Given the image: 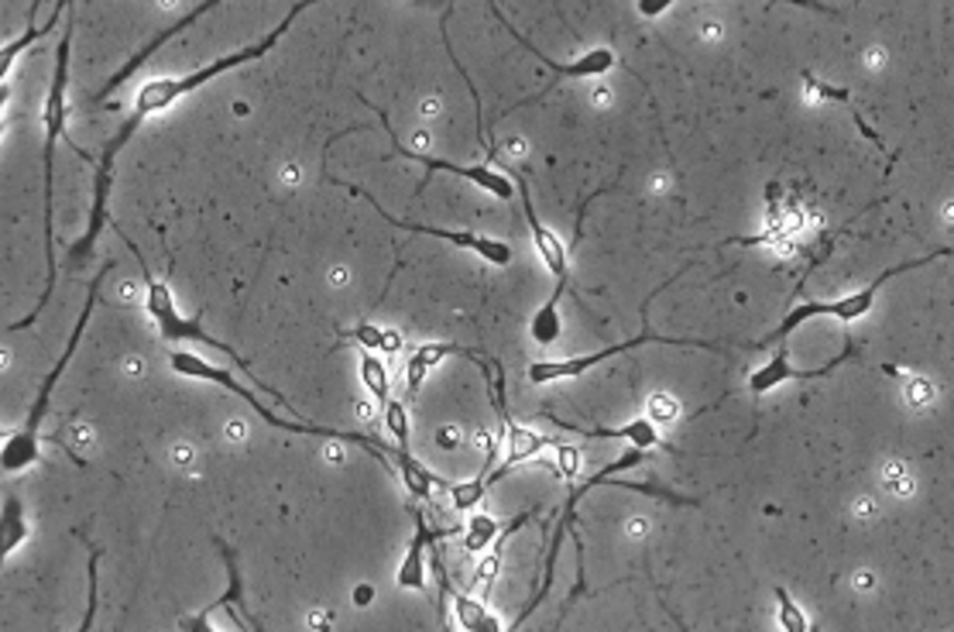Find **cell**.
Masks as SVG:
<instances>
[{
    "label": "cell",
    "mask_w": 954,
    "mask_h": 632,
    "mask_svg": "<svg viewBox=\"0 0 954 632\" xmlns=\"http://www.w3.org/2000/svg\"><path fill=\"white\" fill-rule=\"evenodd\" d=\"M505 434H508V458H505V464H502L495 474H487V478H484V489L492 485V482H498V478H505L508 471H515V468H519L522 461L536 458L539 450L553 447V440H550L547 434H536V429H529V426H519L515 420L505 426Z\"/></svg>",
    "instance_id": "obj_13"
},
{
    "label": "cell",
    "mask_w": 954,
    "mask_h": 632,
    "mask_svg": "<svg viewBox=\"0 0 954 632\" xmlns=\"http://www.w3.org/2000/svg\"><path fill=\"white\" fill-rule=\"evenodd\" d=\"M210 11H217V0H210V4H199V8L186 11V14H183V18H179L175 24H169V28H162L159 35H154V38H151V42H148V45L141 48V53H138V56H131V59H127V62H124V66H120V69H117L114 76H111V80H107V83H103V87H100L96 100H107L111 93H117V90H120V87H124L127 80H131V76H135V72H138V69H141V66H145V62H148L151 56H154V53H159V48H162V45H165L169 38H175L179 32H186V28H189V24H196V18H203V14H210Z\"/></svg>",
    "instance_id": "obj_11"
},
{
    "label": "cell",
    "mask_w": 954,
    "mask_h": 632,
    "mask_svg": "<svg viewBox=\"0 0 954 632\" xmlns=\"http://www.w3.org/2000/svg\"><path fill=\"white\" fill-rule=\"evenodd\" d=\"M72 28L69 21L62 28L59 48H56V72L48 83V100H45V145H42V204H45V289L35 310L11 323L8 331H28V326L45 313L56 292V220H51V199H56V148L59 138L66 135V117H69V53H72Z\"/></svg>",
    "instance_id": "obj_1"
},
{
    "label": "cell",
    "mask_w": 954,
    "mask_h": 632,
    "mask_svg": "<svg viewBox=\"0 0 954 632\" xmlns=\"http://www.w3.org/2000/svg\"><path fill=\"white\" fill-rule=\"evenodd\" d=\"M938 258H951V248H938V251H931V255H920V258H910V262H899V265H893V268H886V272L875 275V279H872L869 286H862V289H855V292H848V296H841V299L796 302V307L783 317V323L777 326V331H772V334L766 337V344H769V347H772V344H783V341L796 331V326L807 323V320H814V317H835V320H841V323H855V320H862V317L872 313L875 299H880V292H883V286H886L889 279H896V275H904V272H913V268L931 265V262H938Z\"/></svg>",
    "instance_id": "obj_4"
},
{
    "label": "cell",
    "mask_w": 954,
    "mask_h": 632,
    "mask_svg": "<svg viewBox=\"0 0 954 632\" xmlns=\"http://www.w3.org/2000/svg\"><path fill=\"white\" fill-rule=\"evenodd\" d=\"M131 251H135V248H131ZM135 258H138V265L145 268V262H141L138 251H135ZM145 283H148V296H145L148 317H151L154 323H159V334H162L165 341H199V344H206V347H217V351H223L227 358L234 361L238 368H244V371L251 375L248 358H241V354H238L234 347H230L227 341H220V337H214V334H206L203 326H199V320L179 313L172 289H169L162 279H154V275H151L148 268H145Z\"/></svg>",
    "instance_id": "obj_5"
},
{
    "label": "cell",
    "mask_w": 954,
    "mask_h": 632,
    "mask_svg": "<svg viewBox=\"0 0 954 632\" xmlns=\"http://www.w3.org/2000/svg\"><path fill=\"white\" fill-rule=\"evenodd\" d=\"M4 131H8V124H4V120H0V138H4Z\"/></svg>",
    "instance_id": "obj_27"
},
{
    "label": "cell",
    "mask_w": 954,
    "mask_h": 632,
    "mask_svg": "<svg viewBox=\"0 0 954 632\" xmlns=\"http://www.w3.org/2000/svg\"><path fill=\"white\" fill-rule=\"evenodd\" d=\"M100 550H90V561H87V612H83V622L76 625L72 632H90L93 629V619H96V609H100Z\"/></svg>",
    "instance_id": "obj_20"
},
{
    "label": "cell",
    "mask_w": 954,
    "mask_h": 632,
    "mask_svg": "<svg viewBox=\"0 0 954 632\" xmlns=\"http://www.w3.org/2000/svg\"><path fill=\"white\" fill-rule=\"evenodd\" d=\"M498 529H502V522H495L492 516H474L468 522V533H463V547H468V550H484L487 543L498 537Z\"/></svg>",
    "instance_id": "obj_22"
},
{
    "label": "cell",
    "mask_w": 954,
    "mask_h": 632,
    "mask_svg": "<svg viewBox=\"0 0 954 632\" xmlns=\"http://www.w3.org/2000/svg\"><path fill=\"white\" fill-rule=\"evenodd\" d=\"M28 540H32L28 513H24V505L14 495H8L4 502H0V571H4L11 553L21 550Z\"/></svg>",
    "instance_id": "obj_15"
},
{
    "label": "cell",
    "mask_w": 954,
    "mask_h": 632,
    "mask_svg": "<svg viewBox=\"0 0 954 632\" xmlns=\"http://www.w3.org/2000/svg\"><path fill=\"white\" fill-rule=\"evenodd\" d=\"M375 111H378V107H375ZM378 120H381L384 135L392 138V151H395V156H402V159H409V162H419V165H426L429 172H453V175H460V180L474 183L478 189L492 193V196H498V199H512V196H515L512 175L502 172L498 165H457V162H447V159L426 156V151H412V148H405L402 138L392 131V124H389V117H384V111H378Z\"/></svg>",
    "instance_id": "obj_7"
},
{
    "label": "cell",
    "mask_w": 954,
    "mask_h": 632,
    "mask_svg": "<svg viewBox=\"0 0 954 632\" xmlns=\"http://www.w3.org/2000/svg\"><path fill=\"white\" fill-rule=\"evenodd\" d=\"M642 344H674V347H701V351H725L732 344L725 341H687V337H659V334H639L632 341H622V344H611V347H601L595 354H584V358H566V361H536L529 365V382L532 386H550V382H560V378H577L584 371H590L595 365L608 361V358H618V354L625 351H635Z\"/></svg>",
    "instance_id": "obj_6"
},
{
    "label": "cell",
    "mask_w": 954,
    "mask_h": 632,
    "mask_svg": "<svg viewBox=\"0 0 954 632\" xmlns=\"http://www.w3.org/2000/svg\"><path fill=\"white\" fill-rule=\"evenodd\" d=\"M360 382L368 386V392L381 402H389L392 399V378H389V365H384L378 354H371V351H365L360 354Z\"/></svg>",
    "instance_id": "obj_17"
},
{
    "label": "cell",
    "mask_w": 954,
    "mask_h": 632,
    "mask_svg": "<svg viewBox=\"0 0 954 632\" xmlns=\"http://www.w3.org/2000/svg\"><path fill=\"white\" fill-rule=\"evenodd\" d=\"M350 193H357V196H365L368 204L381 214V220H389L392 227H402V231H412V234H429V238H444V241H450V244H457V248H468V251H474V255L481 258V262H487V265H495V268H505V265H512V248L505 244V241H498V238H484V234H474V231H450V227H426V223H412V220H402V217H392L389 210H384L381 204H375V199L365 193V189H357V186H347Z\"/></svg>",
    "instance_id": "obj_8"
},
{
    "label": "cell",
    "mask_w": 954,
    "mask_h": 632,
    "mask_svg": "<svg viewBox=\"0 0 954 632\" xmlns=\"http://www.w3.org/2000/svg\"><path fill=\"white\" fill-rule=\"evenodd\" d=\"M354 601H357V605H368V601H371V588H357V591H354Z\"/></svg>",
    "instance_id": "obj_25"
},
{
    "label": "cell",
    "mask_w": 954,
    "mask_h": 632,
    "mask_svg": "<svg viewBox=\"0 0 954 632\" xmlns=\"http://www.w3.org/2000/svg\"><path fill=\"white\" fill-rule=\"evenodd\" d=\"M169 368L175 371V375H183V378H199V382H214V386H220V389H227V392H234V395H241L248 406L262 416L268 426H275V429H289V434H313V437H323V440H341V444H357V447H365L368 453H375L378 461H389V453H384V447H378L375 440H368V437H360V434H347V429H333V426H317V423H299V420H289V416H278V413H272L268 406L262 399H257L248 386H241L234 375H230L227 368H217V365H210L206 358H199V354H193V351H175L172 358H169Z\"/></svg>",
    "instance_id": "obj_3"
},
{
    "label": "cell",
    "mask_w": 954,
    "mask_h": 632,
    "mask_svg": "<svg viewBox=\"0 0 954 632\" xmlns=\"http://www.w3.org/2000/svg\"><path fill=\"white\" fill-rule=\"evenodd\" d=\"M453 609H457V616H460V622H463V629L468 632H502V625L492 619V612L484 609L481 601H474V598H468V595H453Z\"/></svg>",
    "instance_id": "obj_18"
},
{
    "label": "cell",
    "mask_w": 954,
    "mask_h": 632,
    "mask_svg": "<svg viewBox=\"0 0 954 632\" xmlns=\"http://www.w3.org/2000/svg\"><path fill=\"white\" fill-rule=\"evenodd\" d=\"M495 18L505 24V28L512 32V38L519 42L526 53H532L539 62H543L556 80H595V76H605V72H611L614 66H618V56L611 53V48H590V53H584V56H577V62H556V59H550V56H543L539 53V48L526 38V35H519V28H515V24H508L505 21V14H502V8H495Z\"/></svg>",
    "instance_id": "obj_10"
},
{
    "label": "cell",
    "mask_w": 954,
    "mask_h": 632,
    "mask_svg": "<svg viewBox=\"0 0 954 632\" xmlns=\"http://www.w3.org/2000/svg\"><path fill=\"white\" fill-rule=\"evenodd\" d=\"M69 11V4H56V11H51L42 24H28V28H24L21 35H14L8 45H0V87H8V76H11V69H14V62L28 53V48L35 45V42H42L45 35H51L59 28V18Z\"/></svg>",
    "instance_id": "obj_14"
},
{
    "label": "cell",
    "mask_w": 954,
    "mask_h": 632,
    "mask_svg": "<svg viewBox=\"0 0 954 632\" xmlns=\"http://www.w3.org/2000/svg\"><path fill=\"white\" fill-rule=\"evenodd\" d=\"M498 571H502V553L495 550V553H487V558L481 561V571H478V574H481L484 585L492 588V585H495V577H498Z\"/></svg>",
    "instance_id": "obj_24"
},
{
    "label": "cell",
    "mask_w": 954,
    "mask_h": 632,
    "mask_svg": "<svg viewBox=\"0 0 954 632\" xmlns=\"http://www.w3.org/2000/svg\"><path fill=\"white\" fill-rule=\"evenodd\" d=\"M381 410H384V429H389V434L399 440V450H409V410H405V402L389 399Z\"/></svg>",
    "instance_id": "obj_21"
},
{
    "label": "cell",
    "mask_w": 954,
    "mask_h": 632,
    "mask_svg": "<svg viewBox=\"0 0 954 632\" xmlns=\"http://www.w3.org/2000/svg\"><path fill=\"white\" fill-rule=\"evenodd\" d=\"M103 275H111V262H103V268H100V272L93 275V279H90V292H87V302H83V313H80V320H76V326H72V334H69V341H66L62 358L56 361V368H51V371L45 375V382H42V389H38V399H35V406H32L28 420H24L18 429H11V437H8L4 444H0V471H4V474H24L28 468H35L38 458H42V450H38V434H42V423H45V416H48L51 392H56L62 371L69 368L76 347H80V341H83V331H87V323H90V317H93V307H96V299H100Z\"/></svg>",
    "instance_id": "obj_2"
},
{
    "label": "cell",
    "mask_w": 954,
    "mask_h": 632,
    "mask_svg": "<svg viewBox=\"0 0 954 632\" xmlns=\"http://www.w3.org/2000/svg\"><path fill=\"white\" fill-rule=\"evenodd\" d=\"M399 588H412V591H423L426 588V567H423V533L412 540L405 561L399 567Z\"/></svg>",
    "instance_id": "obj_19"
},
{
    "label": "cell",
    "mask_w": 954,
    "mask_h": 632,
    "mask_svg": "<svg viewBox=\"0 0 954 632\" xmlns=\"http://www.w3.org/2000/svg\"><path fill=\"white\" fill-rule=\"evenodd\" d=\"M341 334L357 341L360 347L371 351V354H395L402 347V337L395 331H384V326H378V323H357V326L341 331Z\"/></svg>",
    "instance_id": "obj_16"
},
{
    "label": "cell",
    "mask_w": 954,
    "mask_h": 632,
    "mask_svg": "<svg viewBox=\"0 0 954 632\" xmlns=\"http://www.w3.org/2000/svg\"><path fill=\"white\" fill-rule=\"evenodd\" d=\"M8 437H11V429H4V426H0V444H4Z\"/></svg>",
    "instance_id": "obj_26"
},
{
    "label": "cell",
    "mask_w": 954,
    "mask_h": 632,
    "mask_svg": "<svg viewBox=\"0 0 954 632\" xmlns=\"http://www.w3.org/2000/svg\"><path fill=\"white\" fill-rule=\"evenodd\" d=\"M553 423H560L563 429H574L577 437H590V440H629L632 444V450H653V447H659L663 444V437H659V426L653 423V420H632V423H625V426H577V423H566V420H560L556 413H547Z\"/></svg>",
    "instance_id": "obj_12"
},
{
    "label": "cell",
    "mask_w": 954,
    "mask_h": 632,
    "mask_svg": "<svg viewBox=\"0 0 954 632\" xmlns=\"http://www.w3.org/2000/svg\"><path fill=\"white\" fill-rule=\"evenodd\" d=\"M855 351H859V347H855L852 341H848V344L841 347L838 358H831L824 368H811V371H804V368H796V365L790 361L786 344H777V351H772V358H769L762 368H756V371L749 375V392H752V395H766V392L780 389V386H786V382H814V378H828L838 365H844L848 358H852Z\"/></svg>",
    "instance_id": "obj_9"
},
{
    "label": "cell",
    "mask_w": 954,
    "mask_h": 632,
    "mask_svg": "<svg viewBox=\"0 0 954 632\" xmlns=\"http://www.w3.org/2000/svg\"><path fill=\"white\" fill-rule=\"evenodd\" d=\"M777 598H780V625H783V632H811L807 616L801 612V605H796L783 588L777 591Z\"/></svg>",
    "instance_id": "obj_23"
}]
</instances>
